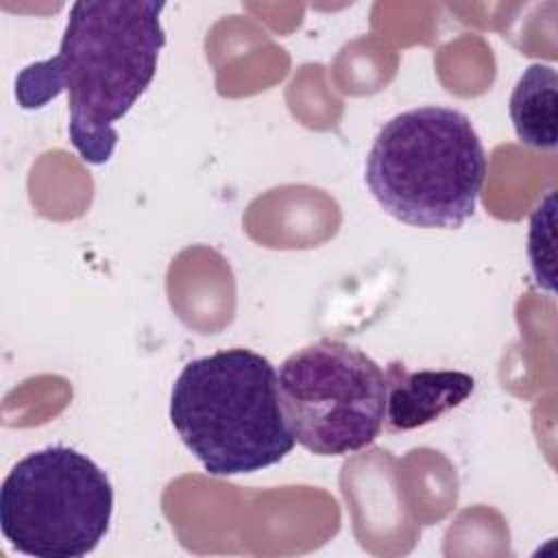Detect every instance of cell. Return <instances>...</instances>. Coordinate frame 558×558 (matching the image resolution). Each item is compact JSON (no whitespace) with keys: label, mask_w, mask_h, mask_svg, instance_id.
<instances>
[{"label":"cell","mask_w":558,"mask_h":558,"mask_svg":"<svg viewBox=\"0 0 558 558\" xmlns=\"http://www.w3.org/2000/svg\"><path fill=\"white\" fill-rule=\"evenodd\" d=\"M488 159L466 113L425 105L390 118L366 155L364 181L399 222L458 229L475 211Z\"/></svg>","instance_id":"obj_3"},{"label":"cell","mask_w":558,"mask_h":558,"mask_svg":"<svg viewBox=\"0 0 558 558\" xmlns=\"http://www.w3.org/2000/svg\"><path fill=\"white\" fill-rule=\"evenodd\" d=\"M517 137L532 148L554 150L558 142V76L551 65L534 63L517 81L510 96Z\"/></svg>","instance_id":"obj_7"},{"label":"cell","mask_w":558,"mask_h":558,"mask_svg":"<svg viewBox=\"0 0 558 558\" xmlns=\"http://www.w3.org/2000/svg\"><path fill=\"white\" fill-rule=\"evenodd\" d=\"M170 421L209 475L255 473L294 449L275 366L251 349H222L183 366Z\"/></svg>","instance_id":"obj_2"},{"label":"cell","mask_w":558,"mask_h":558,"mask_svg":"<svg viewBox=\"0 0 558 558\" xmlns=\"http://www.w3.org/2000/svg\"><path fill=\"white\" fill-rule=\"evenodd\" d=\"M163 2L81 0L70 7L59 52L15 78L22 109H39L68 92V133L85 163L111 159L120 122L148 89L166 35Z\"/></svg>","instance_id":"obj_1"},{"label":"cell","mask_w":558,"mask_h":558,"mask_svg":"<svg viewBox=\"0 0 558 558\" xmlns=\"http://www.w3.org/2000/svg\"><path fill=\"white\" fill-rule=\"evenodd\" d=\"M294 440L316 456L355 453L386 423V371L342 340H318L288 355L277 373Z\"/></svg>","instance_id":"obj_5"},{"label":"cell","mask_w":558,"mask_h":558,"mask_svg":"<svg viewBox=\"0 0 558 558\" xmlns=\"http://www.w3.org/2000/svg\"><path fill=\"white\" fill-rule=\"evenodd\" d=\"M554 190L545 194L530 218L527 255L536 283L545 290H554Z\"/></svg>","instance_id":"obj_8"},{"label":"cell","mask_w":558,"mask_h":558,"mask_svg":"<svg viewBox=\"0 0 558 558\" xmlns=\"http://www.w3.org/2000/svg\"><path fill=\"white\" fill-rule=\"evenodd\" d=\"M113 486L72 447L24 456L0 488V527L13 549L37 558H81L109 532Z\"/></svg>","instance_id":"obj_4"},{"label":"cell","mask_w":558,"mask_h":558,"mask_svg":"<svg viewBox=\"0 0 558 558\" xmlns=\"http://www.w3.org/2000/svg\"><path fill=\"white\" fill-rule=\"evenodd\" d=\"M386 425L392 432H408L436 421L440 414L464 403L475 379L462 371H405L392 362L386 371Z\"/></svg>","instance_id":"obj_6"}]
</instances>
